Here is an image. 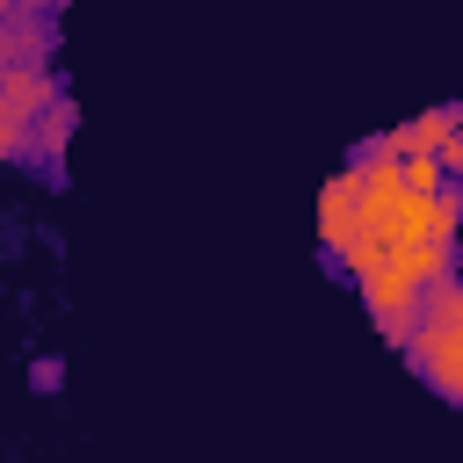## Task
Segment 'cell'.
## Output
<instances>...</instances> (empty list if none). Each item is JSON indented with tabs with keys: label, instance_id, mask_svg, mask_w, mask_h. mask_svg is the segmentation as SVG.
I'll return each instance as SVG.
<instances>
[{
	"label": "cell",
	"instance_id": "6da1fadb",
	"mask_svg": "<svg viewBox=\"0 0 463 463\" xmlns=\"http://www.w3.org/2000/svg\"><path fill=\"white\" fill-rule=\"evenodd\" d=\"M398 354H405V369H412L441 405H463V326H427V318H412V333L398 340Z\"/></svg>",
	"mask_w": 463,
	"mask_h": 463
},
{
	"label": "cell",
	"instance_id": "7a4b0ae2",
	"mask_svg": "<svg viewBox=\"0 0 463 463\" xmlns=\"http://www.w3.org/2000/svg\"><path fill=\"white\" fill-rule=\"evenodd\" d=\"M58 94H65L58 58H43V65H7V72H0V109H7V116H29V123H36Z\"/></svg>",
	"mask_w": 463,
	"mask_h": 463
},
{
	"label": "cell",
	"instance_id": "3957f363",
	"mask_svg": "<svg viewBox=\"0 0 463 463\" xmlns=\"http://www.w3.org/2000/svg\"><path fill=\"white\" fill-rule=\"evenodd\" d=\"M72 123H80L72 94H58V101H51V109L29 123V166H36V174L65 181V145H72Z\"/></svg>",
	"mask_w": 463,
	"mask_h": 463
},
{
	"label": "cell",
	"instance_id": "277c9868",
	"mask_svg": "<svg viewBox=\"0 0 463 463\" xmlns=\"http://www.w3.org/2000/svg\"><path fill=\"white\" fill-rule=\"evenodd\" d=\"M456 130H463V109H456V101H434L427 116H412V123L391 130V152H398V159H434Z\"/></svg>",
	"mask_w": 463,
	"mask_h": 463
},
{
	"label": "cell",
	"instance_id": "5b68a950",
	"mask_svg": "<svg viewBox=\"0 0 463 463\" xmlns=\"http://www.w3.org/2000/svg\"><path fill=\"white\" fill-rule=\"evenodd\" d=\"M347 239H354V174L340 166V174L326 181V195H318V246H326V268L347 253Z\"/></svg>",
	"mask_w": 463,
	"mask_h": 463
},
{
	"label": "cell",
	"instance_id": "8992f818",
	"mask_svg": "<svg viewBox=\"0 0 463 463\" xmlns=\"http://www.w3.org/2000/svg\"><path fill=\"white\" fill-rule=\"evenodd\" d=\"M7 7H14V0H0V14H7Z\"/></svg>",
	"mask_w": 463,
	"mask_h": 463
}]
</instances>
